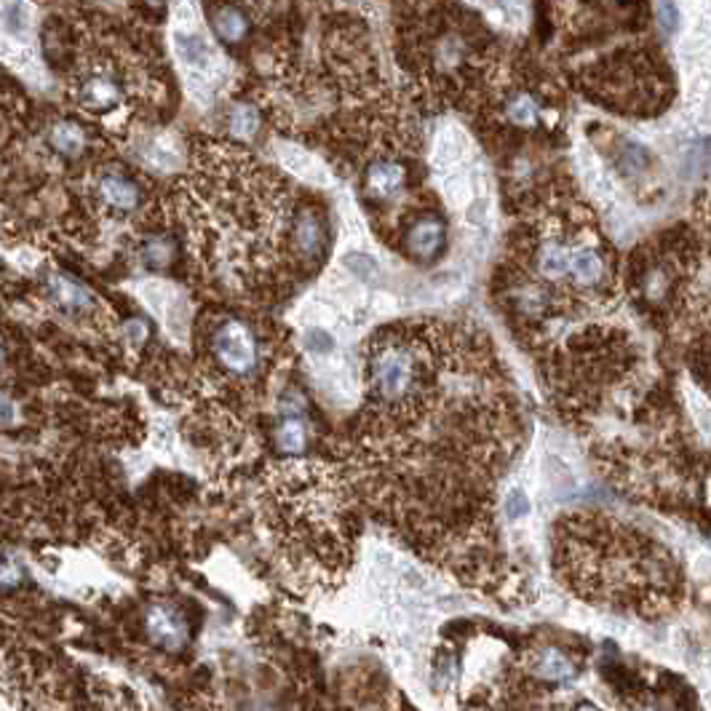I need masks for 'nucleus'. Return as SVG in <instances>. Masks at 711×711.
I'll return each mask as SVG.
<instances>
[{
    "label": "nucleus",
    "mask_w": 711,
    "mask_h": 711,
    "mask_svg": "<svg viewBox=\"0 0 711 711\" xmlns=\"http://www.w3.org/2000/svg\"><path fill=\"white\" fill-rule=\"evenodd\" d=\"M267 527L282 557L306 575L332 578L354 546V488L324 463H284L267 473Z\"/></svg>",
    "instance_id": "39448f33"
},
{
    "label": "nucleus",
    "mask_w": 711,
    "mask_h": 711,
    "mask_svg": "<svg viewBox=\"0 0 711 711\" xmlns=\"http://www.w3.org/2000/svg\"><path fill=\"white\" fill-rule=\"evenodd\" d=\"M174 206L191 254L222 287H267L289 254L300 257L287 185L233 145L198 150Z\"/></svg>",
    "instance_id": "f03ea898"
},
{
    "label": "nucleus",
    "mask_w": 711,
    "mask_h": 711,
    "mask_svg": "<svg viewBox=\"0 0 711 711\" xmlns=\"http://www.w3.org/2000/svg\"><path fill=\"white\" fill-rule=\"evenodd\" d=\"M321 241H324V228H321L319 215L311 209L297 211L295 220V246L302 260H311L321 252Z\"/></svg>",
    "instance_id": "f3484780"
},
{
    "label": "nucleus",
    "mask_w": 711,
    "mask_h": 711,
    "mask_svg": "<svg viewBox=\"0 0 711 711\" xmlns=\"http://www.w3.org/2000/svg\"><path fill=\"white\" fill-rule=\"evenodd\" d=\"M46 145L51 148V153L59 158H67V161H76L87 153L89 134L87 126L78 124L76 118H57L46 129Z\"/></svg>",
    "instance_id": "2eb2a0df"
},
{
    "label": "nucleus",
    "mask_w": 711,
    "mask_h": 711,
    "mask_svg": "<svg viewBox=\"0 0 711 711\" xmlns=\"http://www.w3.org/2000/svg\"><path fill=\"white\" fill-rule=\"evenodd\" d=\"M554 567L578 597L642 618L666 616L683 594L679 567L664 546L601 514L559 519Z\"/></svg>",
    "instance_id": "20e7f679"
},
{
    "label": "nucleus",
    "mask_w": 711,
    "mask_h": 711,
    "mask_svg": "<svg viewBox=\"0 0 711 711\" xmlns=\"http://www.w3.org/2000/svg\"><path fill=\"white\" fill-rule=\"evenodd\" d=\"M167 5H169V0H131V9L139 11V14H142L148 22L163 16Z\"/></svg>",
    "instance_id": "4be33fe9"
},
{
    "label": "nucleus",
    "mask_w": 711,
    "mask_h": 711,
    "mask_svg": "<svg viewBox=\"0 0 711 711\" xmlns=\"http://www.w3.org/2000/svg\"><path fill=\"white\" fill-rule=\"evenodd\" d=\"M276 445L284 455H300L308 447V425L300 412H287L276 431Z\"/></svg>",
    "instance_id": "6ab92c4d"
},
{
    "label": "nucleus",
    "mask_w": 711,
    "mask_h": 711,
    "mask_svg": "<svg viewBox=\"0 0 711 711\" xmlns=\"http://www.w3.org/2000/svg\"><path fill=\"white\" fill-rule=\"evenodd\" d=\"M497 111L512 129L532 131L543 126L551 107L543 87L519 83V87H506L497 94Z\"/></svg>",
    "instance_id": "9d476101"
},
{
    "label": "nucleus",
    "mask_w": 711,
    "mask_h": 711,
    "mask_svg": "<svg viewBox=\"0 0 711 711\" xmlns=\"http://www.w3.org/2000/svg\"><path fill=\"white\" fill-rule=\"evenodd\" d=\"M406 252L421 263H431L445 252L447 244V228L439 217H421L406 228L404 233Z\"/></svg>",
    "instance_id": "4468645a"
},
{
    "label": "nucleus",
    "mask_w": 711,
    "mask_h": 711,
    "mask_svg": "<svg viewBox=\"0 0 711 711\" xmlns=\"http://www.w3.org/2000/svg\"><path fill=\"white\" fill-rule=\"evenodd\" d=\"M308 343H316L319 348H332V337L324 332H311L308 334Z\"/></svg>",
    "instance_id": "b1692460"
},
{
    "label": "nucleus",
    "mask_w": 711,
    "mask_h": 711,
    "mask_svg": "<svg viewBox=\"0 0 711 711\" xmlns=\"http://www.w3.org/2000/svg\"><path fill=\"white\" fill-rule=\"evenodd\" d=\"M406 185V167L397 156H375L364 172V191L375 200L399 196Z\"/></svg>",
    "instance_id": "ddd939ff"
},
{
    "label": "nucleus",
    "mask_w": 711,
    "mask_h": 711,
    "mask_svg": "<svg viewBox=\"0 0 711 711\" xmlns=\"http://www.w3.org/2000/svg\"><path fill=\"white\" fill-rule=\"evenodd\" d=\"M91 198L102 211L113 217H126L142 204V187L121 167H100L91 174Z\"/></svg>",
    "instance_id": "1a4fd4ad"
},
{
    "label": "nucleus",
    "mask_w": 711,
    "mask_h": 711,
    "mask_svg": "<svg viewBox=\"0 0 711 711\" xmlns=\"http://www.w3.org/2000/svg\"><path fill=\"white\" fill-rule=\"evenodd\" d=\"M506 291L527 321L570 319L610 306L618 265L592 211L562 196L535 204L512 241Z\"/></svg>",
    "instance_id": "7ed1b4c3"
},
{
    "label": "nucleus",
    "mask_w": 711,
    "mask_h": 711,
    "mask_svg": "<svg viewBox=\"0 0 711 711\" xmlns=\"http://www.w3.org/2000/svg\"><path fill=\"white\" fill-rule=\"evenodd\" d=\"M211 33L217 35L222 46H241L252 38L254 33V16L244 3H233V0H217L209 9Z\"/></svg>",
    "instance_id": "9b49d317"
},
{
    "label": "nucleus",
    "mask_w": 711,
    "mask_h": 711,
    "mask_svg": "<svg viewBox=\"0 0 711 711\" xmlns=\"http://www.w3.org/2000/svg\"><path fill=\"white\" fill-rule=\"evenodd\" d=\"M139 263L148 267H167L174 260V244L163 233H148L139 241Z\"/></svg>",
    "instance_id": "aec40b11"
},
{
    "label": "nucleus",
    "mask_w": 711,
    "mask_h": 711,
    "mask_svg": "<svg viewBox=\"0 0 711 711\" xmlns=\"http://www.w3.org/2000/svg\"><path fill=\"white\" fill-rule=\"evenodd\" d=\"M211 364L220 375L233 380H244L257 372L260 367V340L252 324H246L239 316H222L215 321L206 340Z\"/></svg>",
    "instance_id": "6e6552de"
},
{
    "label": "nucleus",
    "mask_w": 711,
    "mask_h": 711,
    "mask_svg": "<svg viewBox=\"0 0 711 711\" xmlns=\"http://www.w3.org/2000/svg\"><path fill=\"white\" fill-rule=\"evenodd\" d=\"M506 512L512 519H521V516H527V512H530V503H527V497L521 495V492H514V495L508 497Z\"/></svg>",
    "instance_id": "5701e85b"
},
{
    "label": "nucleus",
    "mask_w": 711,
    "mask_h": 711,
    "mask_svg": "<svg viewBox=\"0 0 711 711\" xmlns=\"http://www.w3.org/2000/svg\"><path fill=\"white\" fill-rule=\"evenodd\" d=\"M364 380L348 441L351 488L423 554L471 564L519 445L516 401L495 354L473 326L397 324L369 340Z\"/></svg>",
    "instance_id": "f257e3e1"
},
{
    "label": "nucleus",
    "mask_w": 711,
    "mask_h": 711,
    "mask_svg": "<svg viewBox=\"0 0 711 711\" xmlns=\"http://www.w3.org/2000/svg\"><path fill=\"white\" fill-rule=\"evenodd\" d=\"M48 289H51L54 300L65 308V311H89L91 295L87 287H81L78 282L67 276H51L48 278Z\"/></svg>",
    "instance_id": "a211bd4d"
},
{
    "label": "nucleus",
    "mask_w": 711,
    "mask_h": 711,
    "mask_svg": "<svg viewBox=\"0 0 711 711\" xmlns=\"http://www.w3.org/2000/svg\"><path fill=\"white\" fill-rule=\"evenodd\" d=\"M490 46L482 44L479 24L471 20H439L417 46V65L425 81L441 91H466L488 70Z\"/></svg>",
    "instance_id": "0eeeda50"
},
{
    "label": "nucleus",
    "mask_w": 711,
    "mask_h": 711,
    "mask_svg": "<svg viewBox=\"0 0 711 711\" xmlns=\"http://www.w3.org/2000/svg\"><path fill=\"white\" fill-rule=\"evenodd\" d=\"M145 629L150 642L161 650H182L191 640V626L177 607L153 605L145 612Z\"/></svg>",
    "instance_id": "f8f14e48"
},
{
    "label": "nucleus",
    "mask_w": 711,
    "mask_h": 711,
    "mask_svg": "<svg viewBox=\"0 0 711 711\" xmlns=\"http://www.w3.org/2000/svg\"><path fill=\"white\" fill-rule=\"evenodd\" d=\"M72 105L91 118H118L126 115L148 94L145 62L129 48L100 44L83 46L67 78Z\"/></svg>",
    "instance_id": "423d86ee"
},
{
    "label": "nucleus",
    "mask_w": 711,
    "mask_h": 711,
    "mask_svg": "<svg viewBox=\"0 0 711 711\" xmlns=\"http://www.w3.org/2000/svg\"><path fill=\"white\" fill-rule=\"evenodd\" d=\"M530 674L551 685H567L578 677V664L562 647H543L532 653Z\"/></svg>",
    "instance_id": "dca6fc26"
},
{
    "label": "nucleus",
    "mask_w": 711,
    "mask_h": 711,
    "mask_svg": "<svg viewBox=\"0 0 711 711\" xmlns=\"http://www.w3.org/2000/svg\"><path fill=\"white\" fill-rule=\"evenodd\" d=\"M260 126L257 107L252 105H236L233 113H230V131L233 137H252Z\"/></svg>",
    "instance_id": "412c9836"
}]
</instances>
